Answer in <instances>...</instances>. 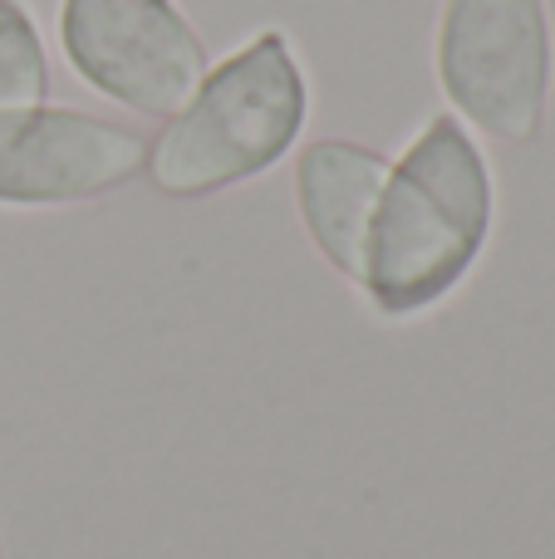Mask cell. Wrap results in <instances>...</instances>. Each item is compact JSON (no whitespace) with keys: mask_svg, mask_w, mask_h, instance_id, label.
<instances>
[{"mask_svg":"<svg viewBox=\"0 0 555 559\" xmlns=\"http://www.w3.org/2000/svg\"><path fill=\"white\" fill-rule=\"evenodd\" d=\"M497 231V173L462 118L428 114L389 157L354 295L383 324L442 309L482 265Z\"/></svg>","mask_w":555,"mask_h":559,"instance_id":"6da1fadb","label":"cell"},{"mask_svg":"<svg viewBox=\"0 0 555 559\" xmlns=\"http://www.w3.org/2000/svg\"><path fill=\"white\" fill-rule=\"evenodd\" d=\"M310 69L285 25H261L226 49L147 138L143 177L167 202H206L261 182L305 143Z\"/></svg>","mask_w":555,"mask_h":559,"instance_id":"7a4b0ae2","label":"cell"},{"mask_svg":"<svg viewBox=\"0 0 555 559\" xmlns=\"http://www.w3.org/2000/svg\"><path fill=\"white\" fill-rule=\"evenodd\" d=\"M433 79L452 118L477 138L527 147L546 128L555 35L546 0H442Z\"/></svg>","mask_w":555,"mask_h":559,"instance_id":"3957f363","label":"cell"},{"mask_svg":"<svg viewBox=\"0 0 555 559\" xmlns=\"http://www.w3.org/2000/svg\"><path fill=\"white\" fill-rule=\"evenodd\" d=\"M55 39L88 94L157 123L212 64L197 25L173 0H59Z\"/></svg>","mask_w":555,"mask_h":559,"instance_id":"277c9868","label":"cell"},{"mask_svg":"<svg viewBox=\"0 0 555 559\" xmlns=\"http://www.w3.org/2000/svg\"><path fill=\"white\" fill-rule=\"evenodd\" d=\"M147 133L74 104L0 114V212H69L143 177Z\"/></svg>","mask_w":555,"mask_h":559,"instance_id":"5b68a950","label":"cell"},{"mask_svg":"<svg viewBox=\"0 0 555 559\" xmlns=\"http://www.w3.org/2000/svg\"><path fill=\"white\" fill-rule=\"evenodd\" d=\"M389 153L359 143V138H310L291 157V197L310 251L330 265L344 285L359 280L364 241L379 206Z\"/></svg>","mask_w":555,"mask_h":559,"instance_id":"8992f818","label":"cell"},{"mask_svg":"<svg viewBox=\"0 0 555 559\" xmlns=\"http://www.w3.org/2000/svg\"><path fill=\"white\" fill-rule=\"evenodd\" d=\"M49 88H55V69L35 10L29 0H0V114L49 104Z\"/></svg>","mask_w":555,"mask_h":559,"instance_id":"52a82bcc","label":"cell"}]
</instances>
